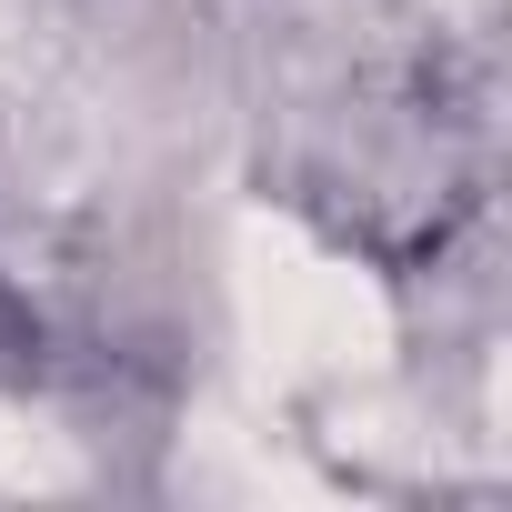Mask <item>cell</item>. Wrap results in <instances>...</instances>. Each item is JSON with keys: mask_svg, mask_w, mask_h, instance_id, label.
Returning <instances> with one entry per match:
<instances>
[{"mask_svg": "<svg viewBox=\"0 0 512 512\" xmlns=\"http://www.w3.org/2000/svg\"><path fill=\"white\" fill-rule=\"evenodd\" d=\"M41 31H51V0H0V91H11V81L31 71Z\"/></svg>", "mask_w": 512, "mask_h": 512, "instance_id": "obj_4", "label": "cell"}, {"mask_svg": "<svg viewBox=\"0 0 512 512\" xmlns=\"http://www.w3.org/2000/svg\"><path fill=\"white\" fill-rule=\"evenodd\" d=\"M231 322L241 352L272 392L302 382H372L392 362V302L372 272H352L342 251H322L282 211L231 221Z\"/></svg>", "mask_w": 512, "mask_h": 512, "instance_id": "obj_1", "label": "cell"}, {"mask_svg": "<svg viewBox=\"0 0 512 512\" xmlns=\"http://www.w3.org/2000/svg\"><path fill=\"white\" fill-rule=\"evenodd\" d=\"M71 482H81L71 432H51L21 402H0V492H71Z\"/></svg>", "mask_w": 512, "mask_h": 512, "instance_id": "obj_3", "label": "cell"}, {"mask_svg": "<svg viewBox=\"0 0 512 512\" xmlns=\"http://www.w3.org/2000/svg\"><path fill=\"white\" fill-rule=\"evenodd\" d=\"M181 482H191V492H221V502H332V482L292 472V462L272 452L262 412H241V402H201V412H191Z\"/></svg>", "mask_w": 512, "mask_h": 512, "instance_id": "obj_2", "label": "cell"}, {"mask_svg": "<svg viewBox=\"0 0 512 512\" xmlns=\"http://www.w3.org/2000/svg\"><path fill=\"white\" fill-rule=\"evenodd\" d=\"M452 11H492V0H452Z\"/></svg>", "mask_w": 512, "mask_h": 512, "instance_id": "obj_5", "label": "cell"}]
</instances>
